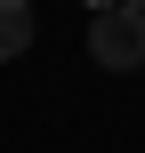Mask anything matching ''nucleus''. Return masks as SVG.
Listing matches in <instances>:
<instances>
[{
	"label": "nucleus",
	"instance_id": "obj_2",
	"mask_svg": "<svg viewBox=\"0 0 145 153\" xmlns=\"http://www.w3.org/2000/svg\"><path fill=\"white\" fill-rule=\"evenodd\" d=\"M32 48V0H0V56Z\"/></svg>",
	"mask_w": 145,
	"mask_h": 153
},
{
	"label": "nucleus",
	"instance_id": "obj_1",
	"mask_svg": "<svg viewBox=\"0 0 145 153\" xmlns=\"http://www.w3.org/2000/svg\"><path fill=\"white\" fill-rule=\"evenodd\" d=\"M89 56L105 65V73H129V65H145V16L137 8H97L89 16Z\"/></svg>",
	"mask_w": 145,
	"mask_h": 153
},
{
	"label": "nucleus",
	"instance_id": "obj_3",
	"mask_svg": "<svg viewBox=\"0 0 145 153\" xmlns=\"http://www.w3.org/2000/svg\"><path fill=\"white\" fill-rule=\"evenodd\" d=\"M81 8H89V16H97V8H113V0H81Z\"/></svg>",
	"mask_w": 145,
	"mask_h": 153
}]
</instances>
